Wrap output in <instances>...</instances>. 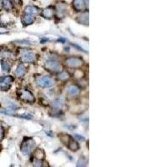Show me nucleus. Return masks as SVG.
Here are the masks:
<instances>
[{"mask_svg": "<svg viewBox=\"0 0 167 167\" xmlns=\"http://www.w3.org/2000/svg\"><path fill=\"white\" fill-rule=\"evenodd\" d=\"M13 81H14V78L10 75L0 77V89L3 91L9 90Z\"/></svg>", "mask_w": 167, "mask_h": 167, "instance_id": "obj_6", "label": "nucleus"}, {"mask_svg": "<svg viewBox=\"0 0 167 167\" xmlns=\"http://www.w3.org/2000/svg\"><path fill=\"white\" fill-rule=\"evenodd\" d=\"M3 9V4H2V1L0 0V11Z\"/></svg>", "mask_w": 167, "mask_h": 167, "instance_id": "obj_28", "label": "nucleus"}, {"mask_svg": "<svg viewBox=\"0 0 167 167\" xmlns=\"http://www.w3.org/2000/svg\"><path fill=\"white\" fill-rule=\"evenodd\" d=\"M68 148L70 149V150L72 151H77L79 149V144L77 141H75L74 139H73L72 138L70 139V142L68 143Z\"/></svg>", "mask_w": 167, "mask_h": 167, "instance_id": "obj_15", "label": "nucleus"}, {"mask_svg": "<svg viewBox=\"0 0 167 167\" xmlns=\"http://www.w3.org/2000/svg\"><path fill=\"white\" fill-rule=\"evenodd\" d=\"M15 74H16V75L19 78H22V77H23L26 74V68L23 65H19L18 66V68L16 69Z\"/></svg>", "mask_w": 167, "mask_h": 167, "instance_id": "obj_16", "label": "nucleus"}, {"mask_svg": "<svg viewBox=\"0 0 167 167\" xmlns=\"http://www.w3.org/2000/svg\"><path fill=\"white\" fill-rule=\"evenodd\" d=\"M80 93V89L79 86L73 84V85H70L69 88L67 89V94L70 95V96H77L79 95Z\"/></svg>", "mask_w": 167, "mask_h": 167, "instance_id": "obj_10", "label": "nucleus"}, {"mask_svg": "<svg viewBox=\"0 0 167 167\" xmlns=\"http://www.w3.org/2000/svg\"><path fill=\"white\" fill-rule=\"evenodd\" d=\"M65 105V99L62 98H59L55 99L53 103V108L54 110H60V108Z\"/></svg>", "mask_w": 167, "mask_h": 167, "instance_id": "obj_17", "label": "nucleus"}, {"mask_svg": "<svg viewBox=\"0 0 167 167\" xmlns=\"http://www.w3.org/2000/svg\"><path fill=\"white\" fill-rule=\"evenodd\" d=\"M87 165V160L86 158L84 157H80V159L79 160V161L77 163V166H85Z\"/></svg>", "mask_w": 167, "mask_h": 167, "instance_id": "obj_23", "label": "nucleus"}, {"mask_svg": "<svg viewBox=\"0 0 167 167\" xmlns=\"http://www.w3.org/2000/svg\"><path fill=\"white\" fill-rule=\"evenodd\" d=\"M44 67L51 72H59L61 70V65L57 57H49L44 63Z\"/></svg>", "mask_w": 167, "mask_h": 167, "instance_id": "obj_2", "label": "nucleus"}, {"mask_svg": "<svg viewBox=\"0 0 167 167\" xmlns=\"http://www.w3.org/2000/svg\"><path fill=\"white\" fill-rule=\"evenodd\" d=\"M34 166H43V162H42V160H37L35 162L33 163Z\"/></svg>", "mask_w": 167, "mask_h": 167, "instance_id": "obj_24", "label": "nucleus"}, {"mask_svg": "<svg viewBox=\"0 0 167 167\" xmlns=\"http://www.w3.org/2000/svg\"><path fill=\"white\" fill-rule=\"evenodd\" d=\"M0 23H1V19H0Z\"/></svg>", "mask_w": 167, "mask_h": 167, "instance_id": "obj_30", "label": "nucleus"}, {"mask_svg": "<svg viewBox=\"0 0 167 167\" xmlns=\"http://www.w3.org/2000/svg\"><path fill=\"white\" fill-rule=\"evenodd\" d=\"M77 21H78L79 23H82V24L88 25V23H89V14L88 13H84V14H80L79 16H78V18H77Z\"/></svg>", "mask_w": 167, "mask_h": 167, "instance_id": "obj_14", "label": "nucleus"}, {"mask_svg": "<svg viewBox=\"0 0 167 167\" xmlns=\"http://www.w3.org/2000/svg\"><path fill=\"white\" fill-rule=\"evenodd\" d=\"M54 8L51 7V6H49V7H48V8L44 9L42 11L41 15L42 17H44V19H50L54 17Z\"/></svg>", "mask_w": 167, "mask_h": 167, "instance_id": "obj_9", "label": "nucleus"}, {"mask_svg": "<svg viewBox=\"0 0 167 167\" xmlns=\"http://www.w3.org/2000/svg\"><path fill=\"white\" fill-rule=\"evenodd\" d=\"M35 146H36V144H35V141L33 140V139L28 137L23 140L20 150H21V152L24 155H30L33 149L35 148Z\"/></svg>", "mask_w": 167, "mask_h": 167, "instance_id": "obj_1", "label": "nucleus"}, {"mask_svg": "<svg viewBox=\"0 0 167 167\" xmlns=\"http://www.w3.org/2000/svg\"><path fill=\"white\" fill-rule=\"evenodd\" d=\"M75 138L77 139H79V140H84V138L82 135H75Z\"/></svg>", "mask_w": 167, "mask_h": 167, "instance_id": "obj_27", "label": "nucleus"}, {"mask_svg": "<svg viewBox=\"0 0 167 167\" xmlns=\"http://www.w3.org/2000/svg\"><path fill=\"white\" fill-rule=\"evenodd\" d=\"M4 128H3V126L0 125V140L3 139V137H4Z\"/></svg>", "mask_w": 167, "mask_h": 167, "instance_id": "obj_26", "label": "nucleus"}, {"mask_svg": "<svg viewBox=\"0 0 167 167\" xmlns=\"http://www.w3.org/2000/svg\"><path fill=\"white\" fill-rule=\"evenodd\" d=\"M57 79L60 81H67L70 79V74L66 70H62L57 75Z\"/></svg>", "mask_w": 167, "mask_h": 167, "instance_id": "obj_13", "label": "nucleus"}, {"mask_svg": "<svg viewBox=\"0 0 167 167\" xmlns=\"http://www.w3.org/2000/svg\"><path fill=\"white\" fill-rule=\"evenodd\" d=\"M14 56V53H12L8 49H2L0 50V58H4V59H11Z\"/></svg>", "mask_w": 167, "mask_h": 167, "instance_id": "obj_18", "label": "nucleus"}, {"mask_svg": "<svg viewBox=\"0 0 167 167\" xmlns=\"http://www.w3.org/2000/svg\"><path fill=\"white\" fill-rule=\"evenodd\" d=\"M18 94H19V99H21L24 102L32 104L35 100L34 95L28 89H19Z\"/></svg>", "mask_w": 167, "mask_h": 167, "instance_id": "obj_4", "label": "nucleus"}, {"mask_svg": "<svg viewBox=\"0 0 167 167\" xmlns=\"http://www.w3.org/2000/svg\"><path fill=\"white\" fill-rule=\"evenodd\" d=\"M60 139H61V141H62L65 145H67L68 143L70 142L71 137H70L69 135H66V134H61V135H60Z\"/></svg>", "mask_w": 167, "mask_h": 167, "instance_id": "obj_21", "label": "nucleus"}, {"mask_svg": "<svg viewBox=\"0 0 167 167\" xmlns=\"http://www.w3.org/2000/svg\"><path fill=\"white\" fill-rule=\"evenodd\" d=\"M22 22H23V25H24V26H28V25H31V24L33 23V22H34V17H33V15H31V14H25L23 16Z\"/></svg>", "mask_w": 167, "mask_h": 167, "instance_id": "obj_11", "label": "nucleus"}, {"mask_svg": "<svg viewBox=\"0 0 167 167\" xmlns=\"http://www.w3.org/2000/svg\"><path fill=\"white\" fill-rule=\"evenodd\" d=\"M83 65V59L80 57H70L65 60V65L69 68H79Z\"/></svg>", "mask_w": 167, "mask_h": 167, "instance_id": "obj_3", "label": "nucleus"}, {"mask_svg": "<svg viewBox=\"0 0 167 167\" xmlns=\"http://www.w3.org/2000/svg\"><path fill=\"white\" fill-rule=\"evenodd\" d=\"M1 68H2V70L4 71V72H9L10 70H11V67H10L9 64L7 62V61H2L1 62Z\"/></svg>", "mask_w": 167, "mask_h": 167, "instance_id": "obj_22", "label": "nucleus"}, {"mask_svg": "<svg viewBox=\"0 0 167 167\" xmlns=\"http://www.w3.org/2000/svg\"><path fill=\"white\" fill-rule=\"evenodd\" d=\"M14 1L15 3H18L19 4H20V0H14Z\"/></svg>", "mask_w": 167, "mask_h": 167, "instance_id": "obj_29", "label": "nucleus"}, {"mask_svg": "<svg viewBox=\"0 0 167 167\" xmlns=\"http://www.w3.org/2000/svg\"><path fill=\"white\" fill-rule=\"evenodd\" d=\"M36 59H37L36 54L33 52L31 51L23 52L22 57H21L22 61L25 62V63H34L35 60H36Z\"/></svg>", "mask_w": 167, "mask_h": 167, "instance_id": "obj_7", "label": "nucleus"}, {"mask_svg": "<svg viewBox=\"0 0 167 167\" xmlns=\"http://www.w3.org/2000/svg\"><path fill=\"white\" fill-rule=\"evenodd\" d=\"M20 118H23V119H27V120H31L33 118V116L31 115H19Z\"/></svg>", "mask_w": 167, "mask_h": 167, "instance_id": "obj_25", "label": "nucleus"}, {"mask_svg": "<svg viewBox=\"0 0 167 167\" xmlns=\"http://www.w3.org/2000/svg\"><path fill=\"white\" fill-rule=\"evenodd\" d=\"M36 84L41 88H50L54 82L49 76H42L36 79Z\"/></svg>", "mask_w": 167, "mask_h": 167, "instance_id": "obj_5", "label": "nucleus"}, {"mask_svg": "<svg viewBox=\"0 0 167 167\" xmlns=\"http://www.w3.org/2000/svg\"><path fill=\"white\" fill-rule=\"evenodd\" d=\"M73 8L77 12H83L86 9V5L84 0H74L73 1Z\"/></svg>", "mask_w": 167, "mask_h": 167, "instance_id": "obj_8", "label": "nucleus"}, {"mask_svg": "<svg viewBox=\"0 0 167 167\" xmlns=\"http://www.w3.org/2000/svg\"><path fill=\"white\" fill-rule=\"evenodd\" d=\"M34 156H35V158H36L37 160H43V159L44 158V156H45V154H44L43 150L38 149V150H37L34 152Z\"/></svg>", "mask_w": 167, "mask_h": 167, "instance_id": "obj_20", "label": "nucleus"}, {"mask_svg": "<svg viewBox=\"0 0 167 167\" xmlns=\"http://www.w3.org/2000/svg\"><path fill=\"white\" fill-rule=\"evenodd\" d=\"M24 12H25V14H31V15H37L38 14H39V9L34 5H28L25 8Z\"/></svg>", "mask_w": 167, "mask_h": 167, "instance_id": "obj_12", "label": "nucleus"}, {"mask_svg": "<svg viewBox=\"0 0 167 167\" xmlns=\"http://www.w3.org/2000/svg\"><path fill=\"white\" fill-rule=\"evenodd\" d=\"M2 4H3V8H4L6 11H11L14 8L13 2L11 0H3Z\"/></svg>", "mask_w": 167, "mask_h": 167, "instance_id": "obj_19", "label": "nucleus"}]
</instances>
